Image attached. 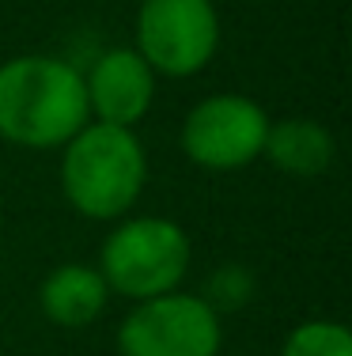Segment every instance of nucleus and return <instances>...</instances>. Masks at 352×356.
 Returning <instances> with one entry per match:
<instances>
[{"label": "nucleus", "mask_w": 352, "mask_h": 356, "mask_svg": "<svg viewBox=\"0 0 352 356\" xmlns=\"http://www.w3.org/2000/svg\"><path fill=\"white\" fill-rule=\"evenodd\" d=\"M110 288L95 266H80V261H65L42 281L38 288V307L53 326L61 330H83L91 326L106 311Z\"/></svg>", "instance_id": "8"}, {"label": "nucleus", "mask_w": 352, "mask_h": 356, "mask_svg": "<svg viewBox=\"0 0 352 356\" xmlns=\"http://www.w3.org/2000/svg\"><path fill=\"white\" fill-rule=\"evenodd\" d=\"M83 91H87V114L95 122L133 129L152 110L156 72L133 46H114L95 57L83 76Z\"/></svg>", "instance_id": "7"}, {"label": "nucleus", "mask_w": 352, "mask_h": 356, "mask_svg": "<svg viewBox=\"0 0 352 356\" xmlns=\"http://www.w3.org/2000/svg\"><path fill=\"white\" fill-rule=\"evenodd\" d=\"M220 311L208 307L205 296L178 288L137 300L117 326L121 356H220Z\"/></svg>", "instance_id": "4"}, {"label": "nucleus", "mask_w": 352, "mask_h": 356, "mask_svg": "<svg viewBox=\"0 0 352 356\" xmlns=\"http://www.w3.org/2000/svg\"><path fill=\"white\" fill-rule=\"evenodd\" d=\"M99 273L110 292L125 300H152L174 292L190 269V239L167 216H133L106 235Z\"/></svg>", "instance_id": "3"}, {"label": "nucleus", "mask_w": 352, "mask_h": 356, "mask_svg": "<svg viewBox=\"0 0 352 356\" xmlns=\"http://www.w3.org/2000/svg\"><path fill=\"white\" fill-rule=\"evenodd\" d=\"M269 114L246 95H208L182 122V152L205 171H239L265 148Z\"/></svg>", "instance_id": "6"}, {"label": "nucleus", "mask_w": 352, "mask_h": 356, "mask_svg": "<svg viewBox=\"0 0 352 356\" xmlns=\"http://www.w3.org/2000/svg\"><path fill=\"white\" fill-rule=\"evenodd\" d=\"M220 15L212 0H140L137 54L163 76H194L216 57Z\"/></svg>", "instance_id": "5"}, {"label": "nucleus", "mask_w": 352, "mask_h": 356, "mask_svg": "<svg viewBox=\"0 0 352 356\" xmlns=\"http://www.w3.org/2000/svg\"><path fill=\"white\" fill-rule=\"evenodd\" d=\"M250 292H254V277L246 273V269L239 266H224L220 273L208 281V307L212 311H228V307H242V303L250 300Z\"/></svg>", "instance_id": "11"}, {"label": "nucleus", "mask_w": 352, "mask_h": 356, "mask_svg": "<svg viewBox=\"0 0 352 356\" xmlns=\"http://www.w3.org/2000/svg\"><path fill=\"white\" fill-rule=\"evenodd\" d=\"M87 122V91L76 65L42 54L0 65V137L8 144L31 152L61 148Z\"/></svg>", "instance_id": "1"}, {"label": "nucleus", "mask_w": 352, "mask_h": 356, "mask_svg": "<svg viewBox=\"0 0 352 356\" xmlns=\"http://www.w3.org/2000/svg\"><path fill=\"white\" fill-rule=\"evenodd\" d=\"M333 152L337 148L326 125L311 118H284V122H269L262 156L292 178H318L330 171Z\"/></svg>", "instance_id": "9"}, {"label": "nucleus", "mask_w": 352, "mask_h": 356, "mask_svg": "<svg viewBox=\"0 0 352 356\" xmlns=\"http://www.w3.org/2000/svg\"><path fill=\"white\" fill-rule=\"evenodd\" d=\"M280 356H352V334L345 322L307 318L284 337Z\"/></svg>", "instance_id": "10"}, {"label": "nucleus", "mask_w": 352, "mask_h": 356, "mask_svg": "<svg viewBox=\"0 0 352 356\" xmlns=\"http://www.w3.org/2000/svg\"><path fill=\"white\" fill-rule=\"evenodd\" d=\"M61 148V190L80 216L121 220L140 201L148 178V156L133 129L87 122Z\"/></svg>", "instance_id": "2"}]
</instances>
